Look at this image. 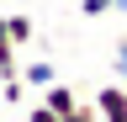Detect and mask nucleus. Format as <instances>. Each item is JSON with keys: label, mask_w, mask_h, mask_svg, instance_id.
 I'll use <instances>...</instances> for the list:
<instances>
[{"label": "nucleus", "mask_w": 127, "mask_h": 122, "mask_svg": "<svg viewBox=\"0 0 127 122\" xmlns=\"http://www.w3.org/2000/svg\"><path fill=\"white\" fill-rule=\"evenodd\" d=\"M95 106H101V122H127V85H101Z\"/></svg>", "instance_id": "f257e3e1"}, {"label": "nucleus", "mask_w": 127, "mask_h": 122, "mask_svg": "<svg viewBox=\"0 0 127 122\" xmlns=\"http://www.w3.org/2000/svg\"><path fill=\"white\" fill-rule=\"evenodd\" d=\"M42 106H53V112H58V117H69V112H74V106H79V96H74V90H69V85H58V80H53V85H48V90H42Z\"/></svg>", "instance_id": "f03ea898"}, {"label": "nucleus", "mask_w": 127, "mask_h": 122, "mask_svg": "<svg viewBox=\"0 0 127 122\" xmlns=\"http://www.w3.org/2000/svg\"><path fill=\"white\" fill-rule=\"evenodd\" d=\"M21 80H27L32 90H48V85L58 80V74H53V64H48V58H32V64L21 69Z\"/></svg>", "instance_id": "7ed1b4c3"}, {"label": "nucleus", "mask_w": 127, "mask_h": 122, "mask_svg": "<svg viewBox=\"0 0 127 122\" xmlns=\"http://www.w3.org/2000/svg\"><path fill=\"white\" fill-rule=\"evenodd\" d=\"M5 32H11L16 48H21V42H32V16H21V11H16V16H5Z\"/></svg>", "instance_id": "20e7f679"}, {"label": "nucleus", "mask_w": 127, "mask_h": 122, "mask_svg": "<svg viewBox=\"0 0 127 122\" xmlns=\"http://www.w3.org/2000/svg\"><path fill=\"white\" fill-rule=\"evenodd\" d=\"M21 96H27V80H21V74H16V80H0V101H5V106H16Z\"/></svg>", "instance_id": "39448f33"}, {"label": "nucleus", "mask_w": 127, "mask_h": 122, "mask_svg": "<svg viewBox=\"0 0 127 122\" xmlns=\"http://www.w3.org/2000/svg\"><path fill=\"white\" fill-rule=\"evenodd\" d=\"M64 122H101V106H95V101H79V106H74Z\"/></svg>", "instance_id": "423d86ee"}, {"label": "nucleus", "mask_w": 127, "mask_h": 122, "mask_svg": "<svg viewBox=\"0 0 127 122\" xmlns=\"http://www.w3.org/2000/svg\"><path fill=\"white\" fill-rule=\"evenodd\" d=\"M27 122H64V117L53 112V106H42V101H37V106H32V112H27Z\"/></svg>", "instance_id": "0eeeda50"}, {"label": "nucleus", "mask_w": 127, "mask_h": 122, "mask_svg": "<svg viewBox=\"0 0 127 122\" xmlns=\"http://www.w3.org/2000/svg\"><path fill=\"white\" fill-rule=\"evenodd\" d=\"M111 64H117V74L127 80V37H117V48H111Z\"/></svg>", "instance_id": "6e6552de"}, {"label": "nucleus", "mask_w": 127, "mask_h": 122, "mask_svg": "<svg viewBox=\"0 0 127 122\" xmlns=\"http://www.w3.org/2000/svg\"><path fill=\"white\" fill-rule=\"evenodd\" d=\"M111 11H122V16H127V0H111Z\"/></svg>", "instance_id": "1a4fd4ad"}]
</instances>
